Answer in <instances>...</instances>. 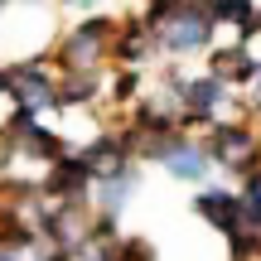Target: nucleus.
<instances>
[{
    "label": "nucleus",
    "mask_w": 261,
    "mask_h": 261,
    "mask_svg": "<svg viewBox=\"0 0 261 261\" xmlns=\"http://www.w3.org/2000/svg\"><path fill=\"white\" fill-rule=\"evenodd\" d=\"M160 165L169 169L174 179H189V184H198V179H208V169H213V160H208V145H198V140L179 136L174 145L160 155Z\"/></svg>",
    "instance_id": "obj_7"
},
{
    "label": "nucleus",
    "mask_w": 261,
    "mask_h": 261,
    "mask_svg": "<svg viewBox=\"0 0 261 261\" xmlns=\"http://www.w3.org/2000/svg\"><path fill=\"white\" fill-rule=\"evenodd\" d=\"M136 184H140L136 169H121V174L102 179V184H97V208H102V218H116V213H121V203L136 194Z\"/></svg>",
    "instance_id": "obj_9"
},
{
    "label": "nucleus",
    "mask_w": 261,
    "mask_h": 261,
    "mask_svg": "<svg viewBox=\"0 0 261 261\" xmlns=\"http://www.w3.org/2000/svg\"><path fill=\"white\" fill-rule=\"evenodd\" d=\"M10 97L24 116H39L48 107H58V83L44 73V63H19L10 68Z\"/></svg>",
    "instance_id": "obj_3"
},
{
    "label": "nucleus",
    "mask_w": 261,
    "mask_h": 261,
    "mask_svg": "<svg viewBox=\"0 0 261 261\" xmlns=\"http://www.w3.org/2000/svg\"><path fill=\"white\" fill-rule=\"evenodd\" d=\"M237 208H242V232L261 237V174H247L242 194H237Z\"/></svg>",
    "instance_id": "obj_10"
},
{
    "label": "nucleus",
    "mask_w": 261,
    "mask_h": 261,
    "mask_svg": "<svg viewBox=\"0 0 261 261\" xmlns=\"http://www.w3.org/2000/svg\"><path fill=\"white\" fill-rule=\"evenodd\" d=\"M252 87H256V102H261V63H256V73H252Z\"/></svg>",
    "instance_id": "obj_14"
},
{
    "label": "nucleus",
    "mask_w": 261,
    "mask_h": 261,
    "mask_svg": "<svg viewBox=\"0 0 261 261\" xmlns=\"http://www.w3.org/2000/svg\"><path fill=\"white\" fill-rule=\"evenodd\" d=\"M252 73H256V58L247 54L242 44H232V48H218L213 54V77L218 83H252Z\"/></svg>",
    "instance_id": "obj_8"
},
{
    "label": "nucleus",
    "mask_w": 261,
    "mask_h": 261,
    "mask_svg": "<svg viewBox=\"0 0 261 261\" xmlns=\"http://www.w3.org/2000/svg\"><path fill=\"white\" fill-rule=\"evenodd\" d=\"M242 34H261V10H256V15H252V24H247V29H242Z\"/></svg>",
    "instance_id": "obj_13"
},
{
    "label": "nucleus",
    "mask_w": 261,
    "mask_h": 261,
    "mask_svg": "<svg viewBox=\"0 0 261 261\" xmlns=\"http://www.w3.org/2000/svg\"><path fill=\"white\" fill-rule=\"evenodd\" d=\"M0 261H19V256H15V252H0Z\"/></svg>",
    "instance_id": "obj_15"
},
{
    "label": "nucleus",
    "mask_w": 261,
    "mask_h": 261,
    "mask_svg": "<svg viewBox=\"0 0 261 261\" xmlns=\"http://www.w3.org/2000/svg\"><path fill=\"white\" fill-rule=\"evenodd\" d=\"M112 44H116V24H112V19H87L77 34H68V44H63V63L73 68V73H92L97 58L112 54Z\"/></svg>",
    "instance_id": "obj_4"
},
{
    "label": "nucleus",
    "mask_w": 261,
    "mask_h": 261,
    "mask_svg": "<svg viewBox=\"0 0 261 261\" xmlns=\"http://www.w3.org/2000/svg\"><path fill=\"white\" fill-rule=\"evenodd\" d=\"M97 97V73H68L58 83V102L63 107H77V102H92Z\"/></svg>",
    "instance_id": "obj_11"
},
{
    "label": "nucleus",
    "mask_w": 261,
    "mask_h": 261,
    "mask_svg": "<svg viewBox=\"0 0 261 261\" xmlns=\"http://www.w3.org/2000/svg\"><path fill=\"white\" fill-rule=\"evenodd\" d=\"M227 97H232L227 83H218L213 73L208 77H189V83L179 87V112H184V121L198 126V121H213V116L227 107Z\"/></svg>",
    "instance_id": "obj_5"
},
{
    "label": "nucleus",
    "mask_w": 261,
    "mask_h": 261,
    "mask_svg": "<svg viewBox=\"0 0 261 261\" xmlns=\"http://www.w3.org/2000/svg\"><path fill=\"white\" fill-rule=\"evenodd\" d=\"M198 218L203 223H213L218 232L232 242V237H242V208H237V194H227V189H203L198 194Z\"/></svg>",
    "instance_id": "obj_6"
},
{
    "label": "nucleus",
    "mask_w": 261,
    "mask_h": 261,
    "mask_svg": "<svg viewBox=\"0 0 261 261\" xmlns=\"http://www.w3.org/2000/svg\"><path fill=\"white\" fill-rule=\"evenodd\" d=\"M208 160L237 169L242 179L261 174V136L252 126H213V136H208Z\"/></svg>",
    "instance_id": "obj_2"
},
{
    "label": "nucleus",
    "mask_w": 261,
    "mask_h": 261,
    "mask_svg": "<svg viewBox=\"0 0 261 261\" xmlns=\"http://www.w3.org/2000/svg\"><path fill=\"white\" fill-rule=\"evenodd\" d=\"M150 34L165 54H194L213 39V15L208 5H155L145 15Z\"/></svg>",
    "instance_id": "obj_1"
},
{
    "label": "nucleus",
    "mask_w": 261,
    "mask_h": 261,
    "mask_svg": "<svg viewBox=\"0 0 261 261\" xmlns=\"http://www.w3.org/2000/svg\"><path fill=\"white\" fill-rule=\"evenodd\" d=\"M107 256H112V261H155V247H150L145 237H126V242L107 247Z\"/></svg>",
    "instance_id": "obj_12"
}]
</instances>
